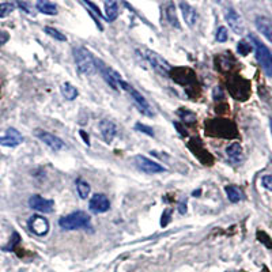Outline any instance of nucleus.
I'll list each match as a JSON object with an SVG mask.
<instances>
[{
    "label": "nucleus",
    "instance_id": "obj_31",
    "mask_svg": "<svg viewBox=\"0 0 272 272\" xmlns=\"http://www.w3.org/2000/svg\"><path fill=\"white\" fill-rule=\"evenodd\" d=\"M263 187L268 191H272V176H266V177H263L262 180Z\"/></svg>",
    "mask_w": 272,
    "mask_h": 272
},
{
    "label": "nucleus",
    "instance_id": "obj_35",
    "mask_svg": "<svg viewBox=\"0 0 272 272\" xmlns=\"http://www.w3.org/2000/svg\"><path fill=\"white\" fill-rule=\"evenodd\" d=\"M80 138L83 139L84 143L87 144V146H90V139H89V135H87V132H84V131H80Z\"/></svg>",
    "mask_w": 272,
    "mask_h": 272
},
{
    "label": "nucleus",
    "instance_id": "obj_30",
    "mask_svg": "<svg viewBox=\"0 0 272 272\" xmlns=\"http://www.w3.org/2000/svg\"><path fill=\"white\" fill-rule=\"evenodd\" d=\"M228 40V30L226 27H219L217 31V41L218 42H225V41Z\"/></svg>",
    "mask_w": 272,
    "mask_h": 272
},
{
    "label": "nucleus",
    "instance_id": "obj_5",
    "mask_svg": "<svg viewBox=\"0 0 272 272\" xmlns=\"http://www.w3.org/2000/svg\"><path fill=\"white\" fill-rule=\"evenodd\" d=\"M120 87H123L127 93H128L129 95H131V98L134 99L135 105H136V108L142 112V113L144 114V116H149V117H153L154 113H153V109H151V106H150L149 101L144 98L143 95L139 93L138 90L134 89L132 86L129 83H127V82H124V80H121L120 82Z\"/></svg>",
    "mask_w": 272,
    "mask_h": 272
},
{
    "label": "nucleus",
    "instance_id": "obj_14",
    "mask_svg": "<svg viewBox=\"0 0 272 272\" xmlns=\"http://www.w3.org/2000/svg\"><path fill=\"white\" fill-rule=\"evenodd\" d=\"M99 132L102 135L105 142L110 144L113 142L116 134H117V128H116L114 123H112L110 120H102L99 123Z\"/></svg>",
    "mask_w": 272,
    "mask_h": 272
},
{
    "label": "nucleus",
    "instance_id": "obj_17",
    "mask_svg": "<svg viewBox=\"0 0 272 272\" xmlns=\"http://www.w3.org/2000/svg\"><path fill=\"white\" fill-rule=\"evenodd\" d=\"M226 154H228L229 159H230V161L234 163L241 162V161L244 159V151H243V147H241V144L240 143L230 144L228 149H226Z\"/></svg>",
    "mask_w": 272,
    "mask_h": 272
},
{
    "label": "nucleus",
    "instance_id": "obj_3",
    "mask_svg": "<svg viewBox=\"0 0 272 272\" xmlns=\"http://www.w3.org/2000/svg\"><path fill=\"white\" fill-rule=\"evenodd\" d=\"M90 215L84 211H75L59 219V226L63 230H76L89 226Z\"/></svg>",
    "mask_w": 272,
    "mask_h": 272
},
{
    "label": "nucleus",
    "instance_id": "obj_10",
    "mask_svg": "<svg viewBox=\"0 0 272 272\" xmlns=\"http://www.w3.org/2000/svg\"><path fill=\"white\" fill-rule=\"evenodd\" d=\"M89 208L91 210V213L94 214H102L106 213L110 208V202L109 199L102 195V193H95L94 196L91 198L89 203Z\"/></svg>",
    "mask_w": 272,
    "mask_h": 272
},
{
    "label": "nucleus",
    "instance_id": "obj_34",
    "mask_svg": "<svg viewBox=\"0 0 272 272\" xmlns=\"http://www.w3.org/2000/svg\"><path fill=\"white\" fill-rule=\"evenodd\" d=\"M18 5H19L20 8L25 11V12H27V14H31V10H30V7L26 4L25 1H18Z\"/></svg>",
    "mask_w": 272,
    "mask_h": 272
},
{
    "label": "nucleus",
    "instance_id": "obj_9",
    "mask_svg": "<svg viewBox=\"0 0 272 272\" xmlns=\"http://www.w3.org/2000/svg\"><path fill=\"white\" fill-rule=\"evenodd\" d=\"M225 18L228 20L230 29L236 33V34H244L245 33V25H244V20L241 18V15L238 14L237 11L233 10V8H229L225 14Z\"/></svg>",
    "mask_w": 272,
    "mask_h": 272
},
{
    "label": "nucleus",
    "instance_id": "obj_19",
    "mask_svg": "<svg viewBox=\"0 0 272 272\" xmlns=\"http://www.w3.org/2000/svg\"><path fill=\"white\" fill-rule=\"evenodd\" d=\"M35 7H37V10L45 15H57V7L49 0H37Z\"/></svg>",
    "mask_w": 272,
    "mask_h": 272
},
{
    "label": "nucleus",
    "instance_id": "obj_1",
    "mask_svg": "<svg viewBox=\"0 0 272 272\" xmlns=\"http://www.w3.org/2000/svg\"><path fill=\"white\" fill-rule=\"evenodd\" d=\"M74 59L80 74L91 75L97 71V59H94V56L87 48H84V46L75 48Z\"/></svg>",
    "mask_w": 272,
    "mask_h": 272
},
{
    "label": "nucleus",
    "instance_id": "obj_21",
    "mask_svg": "<svg viewBox=\"0 0 272 272\" xmlns=\"http://www.w3.org/2000/svg\"><path fill=\"white\" fill-rule=\"evenodd\" d=\"M75 185H76V191H78V195H79L80 199L89 198L91 188H90L89 183L86 180H83V178H76Z\"/></svg>",
    "mask_w": 272,
    "mask_h": 272
},
{
    "label": "nucleus",
    "instance_id": "obj_33",
    "mask_svg": "<svg viewBox=\"0 0 272 272\" xmlns=\"http://www.w3.org/2000/svg\"><path fill=\"white\" fill-rule=\"evenodd\" d=\"M8 40H10V34L7 31H0V46H3Z\"/></svg>",
    "mask_w": 272,
    "mask_h": 272
},
{
    "label": "nucleus",
    "instance_id": "obj_36",
    "mask_svg": "<svg viewBox=\"0 0 272 272\" xmlns=\"http://www.w3.org/2000/svg\"><path fill=\"white\" fill-rule=\"evenodd\" d=\"M271 131H272V119H271Z\"/></svg>",
    "mask_w": 272,
    "mask_h": 272
},
{
    "label": "nucleus",
    "instance_id": "obj_4",
    "mask_svg": "<svg viewBox=\"0 0 272 272\" xmlns=\"http://www.w3.org/2000/svg\"><path fill=\"white\" fill-rule=\"evenodd\" d=\"M249 38L255 45V50H256V59L262 65V68L264 69V72L268 75V76H272V53L271 50L268 49L266 45L263 44L262 41L256 38L255 35L251 34Z\"/></svg>",
    "mask_w": 272,
    "mask_h": 272
},
{
    "label": "nucleus",
    "instance_id": "obj_8",
    "mask_svg": "<svg viewBox=\"0 0 272 272\" xmlns=\"http://www.w3.org/2000/svg\"><path fill=\"white\" fill-rule=\"evenodd\" d=\"M97 68L101 71V74L104 76V79L106 80V83L112 87L113 90H119L120 89V82H121V76H120L119 72H116L113 68L110 67H105L102 64V61L97 60Z\"/></svg>",
    "mask_w": 272,
    "mask_h": 272
},
{
    "label": "nucleus",
    "instance_id": "obj_15",
    "mask_svg": "<svg viewBox=\"0 0 272 272\" xmlns=\"http://www.w3.org/2000/svg\"><path fill=\"white\" fill-rule=\"evenodd\" d=\"M256 27L270 42H272V20L267 16L256 18Z\"/></svg>",
    "mask_w": 272,
    "mask_h": 272
},
{
    "label": "nucleus",
    "instance_id": "obj_25",
    "mask_svg": "<svg viewBox=\"0 0 272 272\" xmlns=\"http://www.w3.org/2000/svg\"><path fill=\"white\" fill-rule=\"evenodd\" d=\"M15 10V5L11 3H0V18H5Z\"/></svg>",
    "mask_w": 272,
    "mask_h": 272
},
{
    "label": "nucleus",
    "instance_id": "obj_24",
    "mask_svg": "<svg viewBox=\"0 0 272 272\" xmlns=\"http://www.w3.org/2000/svg\"><path fill=\"white\" fill-rule=\"evenodd\" d=\"M44 30H45V33H46V34L50 35V37H53L54 40L67 41V37H65L63 33H60L57 29H54V27H49V26H46Z\"/></svg>",
    "mask_w": 272,
    "mask_h": 272
},
{
    "label": "nucleus",
    "instance_id": "obj_27",
    "mask_svg": "<svg viewBox=\"0 0 272 272\" xmlns=\"http://www.w3.org/2000/svg\"><path fill=\"white\" fill-rule=\"evenodd\" d=\"M82 3H84V4L89 7L90 12H91V14L94 12V14L97 15V16H99V18H105V15L101 14V11H99L98 7H97V5H95V4H93V3H91L90 0H82Z\"/></svg>",
    "mask_w": 272,
    "mask_h": 272
},
{
    "label": "nucleus",
    "instance_id": "obj_28",
    "mask_svg": "<svg viewBox=\"0 0 272 272\" xmlns=\"http://www.w3.org/2000/svg\"><path fill=\"white\" fill-rule=\"evenodd\" d=\"M178 114L181 116V119L185 121V123H192V121H195V114L192 113V112H188V110H180L178 112Z\"/></svg>",
    "mask_w": 272,
    "mask_h": 272
},
{
    "label": "nucleus",
    "instance_id": "obj_22",
    "mask_svg": "<svg viewBox=\"0 0 272 272\" xmlns=\"http://www.w3.org/2000/svg\"><path fill=\"white\" fill-rule=\"evenodd\" d=\"M60 90H61V94L64 95V98L68 99V101H74L78 97V90H76V87L72 86L71 83H68V82L61 84Z\"/></svg>",
    "mask_w": 272,
    "mask_h": 272
},
{
    "label": "nucleus",
    "instance_id": "obj_13",
    "mask_svg": "<svg viewBox=\"0 0 272 272\" xmlns=\"http://www.w3.org/2000/svg\"><path fill=\"white\" fill-rule=\"evenodd\" d=\"M29 207L38 213H50L53 210V202L44 199L42 196L34 195L29 199Z\"/></svg>",
    "mask_w": 272,
    "mask_h": 272
},
{
    "label": "nucleus",
    "instance_id": "obj_7",
    "mask_svg": "<svg viewBox=\"0 0 272 272\" xmlns=\"http://www.w3.org/2000/svg\"><path fill=\"white\" fill-rule=\"evenodd\" d=\"M134 162L136 163V166H138L142 172L147 174H157V173H163L165 172V168L161 166L159 163L154 162L151 159L146 158L143 155H136L134 158Z\"/></svg>",
    "mask_w": 272,
    "mask_h": 272
},
{
    "label": "nucleus",
    "instance_id": "obj_26",
    "mask_svg": "<svg viewBox=\"0 0 272 272\" xmlns=\"http://www.w3.org/2000/svg\"><path fill=\"white\" fill-rule=\"evenodd\" d=\"M237 50L238 53L243 54V56H247L251 50H252V45L249 44V42H247V41H240L238 42V46H237Z\"/></svg>",
    "mask_w": 272,
    "mask_h": 272
},
{
    "label": "nucleus",
    "instance_id": "obj_6",
    "mask_svg": "<svg viewBox=\"0 0 272 272\" xmlns=\"http://www.w3.org/2000/svg\"><path fill=\"white\" fill-rule=\"evenodd\" d=\"M34 136L38 138L41 142H44L48 147H50L54 151H60V150L65 149V143L60 138H57L56 135L50 134V132H46L44 129H35Z\"/></svg>",
    "mask_w": 272,
    "mask_h": 272
},
{
    "label": "nucleus",
    "instance_id": "obj_29",
    "mask_svg": "<svg viewBox=\"0 0 272 272\" xmlns=\"http://www.w3.org/2000/svg\"><path fill=\"white\" fill-rule=\"evenodd\" d=\"M135 129H136V131H140V132H143V134H146V135H149V136H151V138L154 136L153 128H150V127L144 125V124L138 123L136 125H135Z\"/></svg>",
    "mask_w": 272,
    "mask_h": 272
},
{
    "label": "nucleus",
    "instance_id": "obj_12",
    "mask_svg": "<svg viewBox=\"0 0 272 272\" xmlns=\"http://www.w3.org/2000/svg\"><path fill=\"white\" fill-rule=\"evenodd\" d=\"M22 142H23V136L15 128H8L5 131L4 136L0 138V146H4V147H16Z\"/></svg>",
    "mask_w": 272,
    "mask_h": 272
},
{
    "label": "nucleus",
    "instance_id": "obj_23",
    "mask_svg": "<svg viewBox=\"0 0 272 272\" xmlns=\"http://www.w3.org/2000/svg\"><path fill=\"white\" fill-rule=\"evenodd\" d=\"M166 18H168L169 23L176 27V29H180V22H178L177 14H176V8H174L173 4H169L168 8H166Z\"/></svg>",
    "mask_w": 272,
    "mask_h": 272
},
{
    "label": "nucleus",
    "instance_id": "obj_11",
    "mask_svg": "<svg viewBox=\"0 0 272 272\" xmlns=\"http://www.w3.org/2000/svg\"><path fill=\"white\" fill-rule=\"evenodd\" d=\"M29 229L31 233H34L35 236H45L49 232V223L41 215H33L29 221Z\"/></svg>",
    "mask_w": 272,
    "mask_h": 272
},
{
    "label": "nucleus",
    "instance_id": "obj_2",
    "mask_svg": "<svg viewBox=\"0 0 272 272\" xmlns=\"http://www.w3.org/2000/svg\"><path fill=\"white\" fill-rule=\"evenodd\" d=\"M142 57H143L147 63H149L151 67H153L158 74L163 75V76H169V75L172 74V67L169 64L166 60L163 59L162 56H159L158 53H155L154 50L147 49V48H144V46H140L136 49Z\"/></svg>",
    "mask_w": 272,
    "mask_h": 272
},
{
    "label": "nucleus",
    "instance_id": "obj_20",
    "mask_svg": "<svg viewBox=\"0 0 272 272\" xmlns=\"http://www.w3.org/2000/svg\"><path fill=\"white\" fill-rule=\"evenodd\" d=\"M225 191H226V195H228L229 200H230L232 203H238L240 200H243L244 199L243 191L240 188H237V187H234V185H228V187L225 188Z\"/></svg>",
    "mask_w": 272,
    "mask_h": 272
},
{
    "label": "nucleus",
    "instance_id": "obj_32",
    "mask_svg": "<svg viewBox=\"0 0 272 272\" xmlns=\"http://www.w3.org/2000/svg\"><path fill=\"white\" fill-rule=\"evenodd\" d=\"M170 217H172V210H166V211L163 213V215H162V223H161L163 228H165V226L168 225V222H169V219H170Z\"/></svg>",
    "mask_w": 272,
    "mask_h": 272
},
{
    "label": "nucleus",
    "instance_id": "obj_18",
    "mask_svg": "<svg viewBox=\"0 0 272 272\" xmlns=\"http://www.w3.org/2000/svg\"><path fill=\"white\" fill-rule=\"evenodd\" d=\"M119 14V3L117 0H105V18L108 20H114Z\"/></svg>",
    "mask_w": 272,
    "mask_h": 272
},
{
    "label": "nucleus",
    "instance_id": "obj_16",
    "mask_svg": "<svg viewBox=\"0 0 272 272\" xmlns=\"http://www.w3.org/2000/svg\"><path fill=\"white\" fill-rule=\"evenodd\" d=\"M180 10H181V14H183L184 20L187 22V25L193 26L196 23V20H198V14H196L195 8L191 7L187 1H181V3H180Z\"/></svg>",
    "mask_w": 272,
    "mask_h": 272
}]
</instances>
